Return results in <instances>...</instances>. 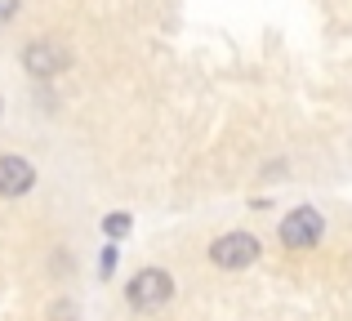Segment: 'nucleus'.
Segmentation results:
<instances>
[{
  "label": "nucleus",
  "mask_w": 352,
  "mask_h": 321,
  "mask_svg": "<svg viewBox=\"0 0 352 321\" xmlns=\"http://www.w3.org/2000/svg\"><path fill=\"white\" fill-rule=\"evenodd\" d=\"M125 299L138 313H161L174 299V277L165 268H143V272H134V281L125 286Z\"/></svg>",
  "instance_id": "1"
},
{
  "label": "nucleus",
  "mask_w": 352,
  "mask_h": 321,
  "mask_svg": "<svg viewBox=\"0 0 352 321\" xmlns=\"http://www.w3.org/2000/svg\"><path fill=\"white\" fill-rule=\"evenodd\" d=\"M254 259H258V236H250V232H223L219 241H210V263L214 268L241 272Z\"/></svg>",
  "instance_id": "2"
},
{
  "label": "nucleus",
  "mask_w": 352,
  "mask_h": 321,
  "mask_svg": "<svg viewBox=\"0 0 352 321\" xmlns=\"http://www.w3.org/2000/svg\"><path fill=\"white\" fill-rule=\"evenodd\" d=\"M321 232H326V219H321L312 206L290 210V214L281 219V228H276L281 245H290V250H308V245H317V241H321Z\"/></svg>",
  "instance_id": "3"
},
{
  "label": "nucleus",
  "mask_w": 352,
  "mask_h": 321,
  "mask_svg": "<svg viewBox=\"0 0 352 321\" xmlns=\"http://www.w3.org/2000/svg\"><path fill=\"white\" fill-rule=\"evenodd\" d=\"M67 49H63L58 41H32L23 49V67L32 71V76H41V80H50V76H58V71H67Z\"/></svg>",
  "instance_id": "4"
},
{
  "label": "nucleus",
  "mask_w": 352,
  "mask_h": 321,
  "mask_svg": "<svg viewBox=\"0 0 352 321\" xmlns=\"http://www.w3.org/2000/svg\"><path fill=\"white\" fill-rule=\"evenodd\" d=\"M36 188V170L23 157H0V197H23Z\"/></svg>",
  "instance_id": "5"
},
{
  "label": "nucleus",
  "mask_w": 352,
  "mask_h": 321,
  "mask_svg": "<svg viewBox=\"0 0 352 321\" xmlns=\"http://www.w3.org/2000/svg\"><path fill=\"white\" fill-rule=\"evenodd\" d=\"M103 232H107V236H125V232H129V214H125V210L107 214V219H103Z\"/></svg>",
  "instance_id": "6"
},
{
  "label": "nucleus",
  "mask_w": 352,
  "mask_h": 321,
  "mask_svg": "<svg viewBox=\"0 0 352 321\" xmlns=\"http://www.w3.org/2000/svg\"><path fill=\"white\" fill-rule=\"evenodd\" d=\"M112 268H116V245H107V250L98 254V272H103V277H112Z\"/></svg>",
  "instance_id": "7"
},
{
  "label": "nucleus",
  "mask_w": 352,
  "mask_h": 321,
  "mask_svg": "<svg viewBox=\"0 0 352 321\" xmlns=\"http://www.w3.org/2000/svg\"><path fill=\"white\" fill-rule=\"evenodd\" d=\"M50 317H54V321H76V304H54Z\"/></svg>",
  "instance_id": "8"
},
{
  "label": "nucleus",
  "mask_w": 352,
  "mask_h": 321,
  "mask_svg": "<svg viewBox=\"0 0 352 321\" xmlns=\"http://www.w3.org/2000/svg\"><path fill=\"white\" fill-rule=\"evenodd\" d=\"M18 9H23V0H0V27H5L9 18L18 14Z\"/></svg>",
  "instance_id": "9"
}]
</instances>
